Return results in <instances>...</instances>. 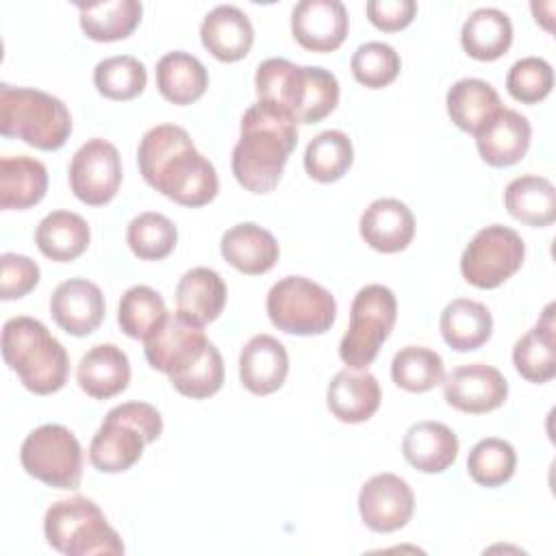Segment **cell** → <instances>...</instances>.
I'll return each mask as SVG.
<instances>
[{
	"label": "cell",
	"mask_w": 556,
	"mask_h": 556,
	"mask_svg": "<svg viewBox=\"0 0 556 556\" xmlns=\"http://www.w3.org/2000/svg\"><path fill=\"white\" fill-rule=\"evenodd\" d=\"M137 163L143 180L176 204L204 206L219 191L213 163L195 150L187 130L176 124L146 130Z\"/></svg>",
	"instance_id": "1"
},
{
	"label": "cell",
	"mask_w": 556,
	"mask_h": 556,
	"mask_svg": "<svg viewBox=\"0 0 556 556\" xmlns=\"http://www.w3.org/2000/svg\"><path fill=\"white\" fill-rule=\"evenodd\" d=\"M295 146L298 122L276 104L254 102L241 117V135L232 148L237 182L252 193L274 191Z\"/></svg>",
	"instance_id": "2"
},
{
	"label": "cell",
	"mask_w": 556,
	"mask_h": 556,
	"mask_svg": "<svg viewBox=\"0 0 556 556\" xmlns=\"http://www.w3.org/2000/svg\"><path fill=\"white\" fill-rule=\"evenodd\" d=\"M254 87L261 102L280 106L298 124L321 122L339 104V83L332 72L287 59L263 61L256 67Z\"/></svg>",
	"instance_id": "3"
},
{
	"label": "cell",
	"mask_w": 556,
	"mask_h": 556,
	"mask_svg": "<svg viewBox=\"0 0 556 556\" xmlns=\"http://www.w3.org/2000/svg\"><path fill=\"white\" fill-rule=\"evenodd\" d=\"M2 356L20 382L37 395L54 393L67 382L70 356L39 319L11 317L2 328Z\"/></svg>",
	"instance_id": "4"
},
{
	"label": "cell",
	"mask_w": 556,
	"mask_h": 556,
	"mask_svg": "<svg viewBox=\"0 0 556 556\" xmlns=\"http://www.w3.org/2000/svg\"><path fill=\"white\" fill-rule=\"evenodd\" d=\"M163 432L161 413L146 402H126L111 408L89 443V460L102 473L130 469Z\"/></svg>",
	"instance_id": "5"
},
{
	"label": "cell",
	"mask_w": 556,
	"mask_h": 556,
	"mask_svg": "<svg viewBox=\"0 0 556 556\" xmlns=\"http://www.w3.org/2000/svg\"><path fill=\"white\" fill-rule=\"evenodd\" d=\"M0 132L37 150H59L72 132L67 106L39 89L0 85Z\"/></svg>",
	"instance_id": "6"
},
{
	"label": "cell",
	"mask_w": 556,
	"mask_h": 556,
	"mask_svg": "<svg viewBox=\"0 0 556 556\" xmlns=\"http://www.w3.org/2000/svg\"><path fill=\"white\" fill-rule=\"evenodd\" d=\"M43 534L50 547L67 556L124 554V543L100 506L83 495L54 502L46 510Z\"/></svg>",
	"instance_id": "7"
},
{
	"label": "cell",
	"mask_w": 556,
	"mask_h": 556,
	"mask_svg": "<svg viewBox=\"0 0 556 556\" xmlns=\"http://www.w3.org/2000/svg\"><path fill=\"white\" fill-rule=\"evenodd\" d=\"M397 317V302L389 287L365 285L352 300L350 326L339 343L341 361L352 369H367L389 339Z\"/></svg>",
	"instance_id": "8"
},
{
	"label": "cell",
	"mask_w": 556,
	"mask_h": 556,
	"mask_svg": "<svg viewBox=\"0 0 556 556\" xmlns=\"http://www.w3.org/2000/svg\"><path fill=\"white\" fill-rule=\"evenodd\" d=\"M269 321L287 334H324L337 317L332 293L304 276H285L267 293Z\"/></svg>",
	"instance_id": "9"
},
{
	"label": "cell",
	"mask_w": 556,
	"mask_h": 556,
	"mask_svg": "<svg viewBox=\"0 0 556 556\" xmlns=\"http://www.w3.org/2000/svg\"><path fill=\"white\" fill-rule=\"evenodd\" d=\"M22 467L28 476L48 486L74 491L83 478V447L74 432L61 424L35 428L20 450Z\"/></svg>",
	"instance_id": "10"
},
{
	"label": "cell",
	"mask_w": 556,
	"mask_h": 556,
	"mask_svg": "<svg viewBox=\"0 0 556 556\" xmlns=\"http://www.w3.org/2000/svg\"><path fill=\"white\" fill-rule=\"evenodd\" d=\"M526 243L508 226L491 224L473 235L460 256L463 278L478 289H495L523 263Z\"/></svg>",
	"instance_id": "11"
},
{
	"label": "cell",
	"mask_w": 556,
	"mask_h": 556,
	"mask_svg": "<svg viewBox=\"0 0 556 556\" xmlns=\"http://www.w3.org/2000/svg\"><path fill=\"white\" fill-rule=\"evenodd\" d=\"M122 185V159L117 148L106 139H89L70 163V187L74 195L89 204L111 202Z\"/></svg>",
	"instance_id": "12"
},
{
	"label": "cell",
	"mask_w": 556,
	"mask_h": 556,
	"mask_svg": "<svg viewBox=\"0 0 556 556\" xmlns=\"http://www.w3.org/2000/svg\"><path fill=\"white\" fill-rule=\"evenodd\" d=\"M143 343L148 363L167 376H176L189 369L204 354L211 341L202 326L189 321L176 311L167 313L165 321Z\"/></svg>",
	"instance_id": "13"
},
{
	"label": "cell",
	"mask_w": 556,
	"mask_h": 556,
	"mask_svg": "<svg viewBox=\"0 0 556 556\" xmlns=\"http://www.w3.org/2000/svg\"><path fill=\"white\" fill-rule=\"evenodd\" d=\"M415 510V495L408 482L395 473L371 476L358 493V513L374 532H395L404 528Z\"/></svg>",
	"instance_id": "14"
},
{
	"label": "cell",
	"mask_w": 556,
	"mask_h": 556,
	"mask_svg": "<svg viewBox=\"0 0 556 556\" xmlns=\"http://www.w3.org/2000/svg\"><path fill=\"white\" fill-rule=\"evenodd\" d=\"M443 397L463 413L482 415L495 410L508 397V382L500 369L484 363H469L443 378Z\"/></svg>",
	"instance_id": "15"
},
{
	"label": "cell",
	"mask_w": 556,
	"mask_h": 556,
	"mask_svg": "<svg viewBox=\"0 0 556 556\" xmlns=\"http://www.w3.org/2000/svg\"><path fill=\"white\" fill-rule=\"evenodd\" d=\"M348 11L339 0H302L291 11V33L311 52H332L348 37Z\"/></svg>",
	"instance_id": "16"
},
{
	"label": "cell",
	"mask_w": 556,
	"mask_h": 556,
	"mask_svg": "<svg viewBox=\"0 0 556 556\" xmlns=\"http://www.w3.org/2000/svg\"><path fill=\"white\" fill-rule=\"evenodd\" d=\"M50 313L61 330L74 337L91 334L104 319V295L87 278H70L50 295Z\"/></svg>",
	"instance_id": "17"
},
{
	"label": "cell",
	"mask_w": 556,
	"mask_h": 556,
	"mask_svg": "<svg viewBox=\"0 0 556 556\" xmlns=\"http://www.w3.org/2000/svg\"><path fill=\"white\" fill-rule=\"evenodd\" d=\"M358 230L369 248L393 254L406 250L413 241L415 217L397 198H378L361 215Z\"/></svg>",
	"instance_id": "18"
},
{
	"label": "cell",
	"mask_w": 556,
	"mask_h": 556,
	"mask_svg": "<svg viewBox=\"0 0 556 556\" xmlns=\"http://www.w3.org/2000/svg\"><path fill=\"white\" fill-rule=\"evenodd\" d=\"M289 374V354L271 334H254L239 354L241 384L254 395L278 391Z\"/></svg>",
	"instance_id": "19"
},
{
	"label": "cell",
	"mask_w": 556,
	"mask_h": 556,
	"mask_svg": "<svg viewBox=\"0 0 556 556\" xmlns=\"http://www.w3.org/2000/svg\"><path fill=\"white\" fill-rule=\"evenodd\" d=\"M380 384L367 369L345 367L332 376L326 391L330 413L343 424H361L380 406Z\"/></svg>",
	"instance_id": "20"
},
{
	"label": "cell",
	"mask_w": 556,
	"mask_h": 556,
	"mask_svg": "<svg viewBox=\"0 0 556 556\" xmlns=\"http://www.w3.org/2000/svg\"><path fill=\"white\" fill-rule=\"evenodd\" d=\"M532 128L526 115L502 109L478 135L476 146L482 161L491 167H508L519 163L530 148Z\"/></svg>",
	"instance_id": "21"
},
{
	"label": "cell",
	"mask_w": 556,
	"mask_h": 556,
	"mask_svg": "<svg viewBox=\"0 0 556 556\" xmlns=\"http://www.w3.org/2000/svg\"><path fill=\"white\" fill-rule=\"evenodd\" d=\"M200 39L217 61L235 63L250 52L254 43V28L241 9L232 4H219L204 15Z\"/></svg>",
	"instance_id": "22"
},
{
	"label": "cell",
	"mask_w": 556,
	"mask_h": 556,
	"mask_svg": "<svg viewBox=\"0 0 556 556\" xmlns=\"http://www.w3.org/2000/svg\"><path fill=\"white\" fill-rule=\"evenodd\" d=\"M78 387L93 400H109L122 393L130 382V363L115 343L93 345L83 354L76 369Z\"/></svg>",
	"instance_id": "23"
},
{
	"label": "cell",
	"mask_w": 556,
	"mask_h": 556,
	"mask_svg": "<svg viewBox=\"0 0 556 556\" xmlns=\"http://www.w3.org/2000/svg\"><path fill=\"white\" fill-rule=\"evenodd\" d=\"M219 250H222V256L235 269L248 276L269 271L280 256V248L274 235L252 222H243L226 230L222 237Z\"/></svg>",
	"instance_id": "24"
},
{
	"label": "cell",
	"mask_w": 556,
	"mask_h": 556,
	"mask_svg": "<svg viewBox=\"0 0 556 556\" xmlns=\"http://www.w3.org/2000/svg\"><path fill=\"white\" fill-rule=\"evenodd\" d=\"M402 454L415 469L441 473L458 456V437L441 421H417L404 434Z\"/></svg>",
	"instance_id": "25"
},
{
	"label": "cell",
	"mask_w": 556,
	"mask_h": 556,
	"mask_svg": "<svg viewBox=\"0 0 556 556\" xmlns=\"http://www.w3.org/2000/svg\"><path fill=\"white\" fill-rule=\"evenodd\" d=\"M226 282L215 269L193 267L176 287V311L198 326L215 321L226 306Z\"/></svg>",
	"instance_id": "26"
},
{
	"label": "cell",
	"mask_w": 556,
	"mask_h": 556,
	"mask_svg": "<svg viewBox=\"0 0 556 556\" xmlns=\"http://www.w3.org/2000/svg\"><path fill=\"white\" fill-rule=\"evenodd\" d=\"M445 106L452 122L471 135H478L504 109L497 91L480 78L456 80L447 89Z\"/></svg>",
	"instance_id": "27"
},
{
	"label": "cell",
	"mask_w": 556,
	"mask_h": 556,
	"mask_svg": "<svg viewBox=\"0 0 556 556\" xmlns=\"http://www.w3.org/2000/svg\"><path fill=\"white\" fill-rule=\"evenodd\" d=\"M439 328L452 350L471 352L491 339L493 317L482 302L456 298L441 311Z\"/></svg>",
	"instance_id": "28"
},
{
	"label": "cell",
	"mask_w": 556,
	"mask_h": 556,
	"mask_svg": "<svg viewBox=\"0 0 556 556\" xmlns=\"http://www.w3.org/2000/svg\"><path fill=\"white\" fill-rule=\"evenodd\" d=\"M156 87L167 102L185 106L204 96L208 72L193 54L174 50L163 54L156 63Z\"/></svg>",
	"instance_id": "29"
},
{
	"label": "cell",
	"mask_w": 556,
	"mask_h": 556,
	"mask_svg": "<svg viewBox=\"0 0 556 556\" xmlns=\"http://www.w3.org/2000/svg\"><path fill=\"white\" fill-rule=\"evenodd\" d=\"M48 191L46 165L30 156L0 159V206L4 211L30 208Z\"/></svg>",
	"instance_id": "30"
},
{
	"label": "cell",
	"mask_w": 556,
	"mask_h": 556,
	"mask_svg": "<svg viewBox=\"0 0 556 556\" xmlns=\"http://www.w3.org/2000/svg\"><path fill=\"white\" fill-rule=\"evenodd\" d=\"M513 363L521 378L543 384L556 376V334L552 304L545 308L543 319L530 328L513 348Z\"/></svg>",
	"instance_id": "31"
},
{
	"label": "cell",
	"mask_w": 556,
	"mask_h": 556,
	"mask_svg": "<svg viewBox=\"0 0 556 556\" xmlns=\"http://www.w3.org/2000/svg\"><path fill=\"white\" fill-rule=\"evenodd\" d=\"M504 206L515 219L545 228L556 219V189L545 176H517L506 185Z\"/></svg>",
	"instance_id": "32"
},
{
	"label": "cell",
	"mask_w": 556,
	"mask_h": 556,
	"mask_svg": "<svg viewBox=\"0 0 556 556\" xmlns=\"http://www.w3.org/2000/svg\"><path fill=\"white\" fill-rule=\"evenodd\" d=\"M463 50L476 61H495L508 52L513 43L510 17L493 7L476 9L460 30Z\"/></svg>",
	"instance_id": "33"
},
{
	"label": "cell",
	"mask_w": 556,
	"mask_h": 556,
	"mask_svg": "<svg viewBox=\"0 0 556 556\" xmlns=\"http://www.w3.org/2000/svg\"><path fill=\"white\" fill-rule=\"evenodd\" d=\"M89 224L72 211L48 213L35 232V243L43 256L67 263L78 258L89 245Z\"/></svg>",
	"instance_id": "34"
},
{
	"label": "cell",
	"mask_w": 556,
	"mask_h": 556,
	"mask_svg": "<svg viewBox=\"0 0 556 556\" xmlns=\"http://www.w3.org/2000/svg\"><path fill=\"white\" fill-rule=\"evenodd\" d=\"M80 28L93 41H119L132 35L141 22L143 7L137 0H106L78 4Z\"/></svg>",
	"instance_id": "35"
},
{
	"label": "cell",
	"mask_w": 556,
	"mask_h": 556,
	"mask_svg": "<svg viewBox=\"0 0 556 556\" xmlns=\"http://www.w3.org/2000/svg\"><path fill=\"white\" fill-rule=\"evenodd\" d=\"M354 161V148L345 132L324 130L313 137L304 152V169L317 182L339 180Z\"/></svg>",
	"instance_id": "36"
},
{
	"label": "cell",
	"mask_w": 556,
	"mask_h": 556,
	"mask_svg": "<svg viewBox=\"0 0 556 556\" xmlns=\"http://www.w3.org/2000/svg\"><path fill=\"white\" fill-rule=\"evenodd\" d=\"M391 378L404 391H430L445 378L443 358L430 348L406 345L391 361Z\"/></svg>",
	"instance_id": "37"
},
{
	"label": "cell",
	"mask_w": 556,
	"mask_h": 556,
	"mask_svg": "<svg viewBox=\"0 0 556 556\" xmlns=\"http://www.w3.org/2000/svg\"><path fill=\"white\" fill-rule=\"evenodd\" d=\"M165 300L152 287L135 285L119 300L117 321L130 339L146 341L165 321Z\"/></svg>",
	"instance_id": "38"
},
{
	"label": "cell",
	"mask_w": 556,
	"mask_h": 556,
	"mask_svg": "<svg viewBox=\"0 0 556 556\" xmlns=\"http://www.w3.org/2000/svg\"><path fill=\"white\" fill-rule=\"evenodd\" d=\"M178 230L169 217L156 211L139 213L126 230V243L141 261H161L176 248Z\"/></svg>",
	"instance_id": "39"
},
{
	"label": "cell",
	"mask_w": 556,
	"mask_h": 556,
	"mask_svg": "<svg viewBox=\"0 0 556 556\" xmlns=\"http://www.w3.org/2000/svg\"><path fill=\"white\" fill-rule=\"evenodd\" d=\"M146 65L130 54L102 59L93 70V85L109 100H132L146 89Z\"/></svg>",
	"instance_id": "40"
},
{
	"label": "cell",
	"mask_w": 556,
	"mask_h": 556,
	"mask_svg": "<svg viewBox=\"0 0 556 556\" xmlns=\"http://www.w3.org/2000/svg\"><path fill=\"white\" fill-rule=\"evenodd\" d=\"M517 467L515 447L497 437H489L478 441L467 458V471L473 482L482 486H502L508 482Z\"/></svg>",
	"instance_id": "41"
},
{
	"label": "cell",
	"mask_w": 556,
	"mask_h": 556,
	"mask_svg": "<svg viewBox=\"0 0 556 556\" xmlns=\"http://www.w3.org/2000/svg\"><path fill=\"white\" fill-rule=\"evenodd\" d=\"M350 67L361 85L369 89H382L397 78L402 61L389 43L367 41L354 50Z\"/></svg>",
	"instance_id": "42"
},
{
	"label": "cell",
	"mask_w": 556,
	"mask_h": 556,
	"mask_svg": "<svg viewBox=\"0 0 556 556\" xmlns=\"http://www.w3.org/2000/svg\"><path fill=\"white\" fill-rule=\"evenodd\" d=\"M169 382L178 393L191 400H204L215 395L224 384V361L219 350L208 343L204 354L182 374L169 376Z\"/></svg>",
	"instance_id": "43"
},
{
	"label": "cell",
	"mask_w": 556,
	"mask_h": 556,
	"mask_svg": "<svg viewBox=\"0 0 556 556\" xmlns=\"http://www.w3.org/2000/svg\"><path fill=\"white\" fill-rule=\"evenodd\" d=\"M554 87V70L541 56H526L513 63L506 76L508 93L523 104L541 102Z\"/></svg>",
	"instance_id": "44"
},
{
	"label": "cell",
	"mask_w": 556,
	"mask_h": 556,
	"mask_svg": "<svg viewBox=\"0 0 556 556\" xmlns=\"http://www.w3.org/2000/svg\"><path fill=\"white\" fill-rule=\"evenodd\" d=\"M39 282V265L24 256L4 252L0 256V298L17 300L30 293Z\"/></svg>",
	"instance_id": "45"
},
{
	"label": "cell",
	"mask_w": 556,
	"mask_h": 556,
	"mask_svg": "<svg viewBox=\"0 0 556 556\" xmlns=\"http://www.w3.org/2000/svg\"><path fill=\"white\" fill-rule=\"evenodd\" d=\"M369 22L384 30V33H395L406 28L415 13H417V2L413 0H369L365 4Z\"/></svg>",
	"instance_id": "46"
}]
</instances>
